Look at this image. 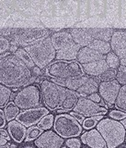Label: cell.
I'll list each match as a JSON object with an SVG mask.
<instances>
[{
    "instance_id": "obj_1",
    "label": "cell",
    "mask_w": 126,
    "mask_h": 148,
    "mask_svg": "<svg viewBox=\"0 0 126 148\" xmlns=\"http://www.w3.org/2000/svg\"><path fill=\"white\" fill-rule=\"evenodd\" d=\"M31 80L30 69L15 54H7L0 58V83L9 88H18L27 85Z\"/></svg>"
},
{
    "instance_id": "obj_2",
    "label": "cell",
    "mask_w": 126,
    "mask_h": 148,
    "mask_svg": "<svg viewBox=\"0 0 126 148\" xmlns=\"http://www.w3.org/2000/svg\"><path fill=\"white\" fill-rule=\"evenodd\" d=\"M24 49L30 56L35 66L43 69L55 59L56 50L51 42L50 37H44L26 45Z\"/></svg>"
},
{
    "instance_id": "obj_3",
    "label": "cell",
    "mask_w": 126,
    "mask_h": 148,
    "mask_svg": "<svg viewBox=\"0 0 126 148\" xmlns=\"http://www.w3.org/2000/svg\"><path fill=\"white\" fill-rule=\"evenodd\" d=\"M97 130L100 132L107 143V147L114 148L124 142L126 130L118 120L111 119H101L97 123Z\"/></svg>"
},
{
    "instance_id": "obj_4",
    "label": "cell",
    "mask_w": 126,
    "mask_h": 148,
    "mask_svg": "<svg viewBox=\"0 0 126 148\" xmlns=\"http://www.w3.org/2000/svg\"><path fill=\"white\" fill-rule=\"evenodd\" d=\"M41 91L44 104L48 109L54 110L61 108L66 96L67 88L56 84L50 80H44L41 83Z\"/></svg>"
},
{
    "instance_id": "obj_5",
    "label": "cell",
    "mask_w": 126,
    "mask_h": 148,
    "mask_svg": "<svg viewBox=\"0 0 126 148\" xmlns=\"http://www.w3.org/2000/svg\"><path fill=\"white\" fill-rule=\"evenodd\" d=\"M46 74L53 78L68 79L79 77L84 75L81 64L77 61H66V60H57L53 64L48 65Z\"/></svg>"
},
{
    "instance_id": "obj_6",
    "label": "cell",
    "mask_w": 126,
    "mask_h": 148,
    "mask_svg": "<svg viewBox=\"0 0 126 148\" xmlns=\"http://www.w3.org/2000/svg\"><path fill=\"white\" fill-rule=\"evenodd\" d=\"M53 127L54 132L63 138L77 137L82 132V127L71 115L61 114L54 118Z\"/></svg>"
},
{
    "instance_id": "obj_7",
    "label": "cell",
    "mask_w": 126,
    "mask_h": 148,
    "mask_svg": "<svg viewBox=\"0 0 126 148\" xmlns=\"http://www.w3.org/2000/svg\"><path fill=\"white\" fill-rule=\"evenodd\" d=\"M41 92L39 86L35 84L28 85L17 92L14 97L15 103L20 109H29L41 105Z\"/></svg>"
},
{
    "instance_id": "obj_8",
    "label": "cell",
    "mask_w": 126,
    "mask_h": 148,
    "mask_svg": "<svg viewBox=\"0 0 126 148\" xmlns=\"http://www.w3.org/2000/svg\"><path fill=\"white\" fill-rule=\"evenodd\" d=\"M50 34L49 30L41 28H25V29H12L10 37L13 43L26 46Z\"/></svg>"
},
{
    "instance_id": "obj_9",
    "label": "cell",
    "mask_w": 126,
    "mask_h": 148,
    "mask_svg": "<svg viewBox=\"0 0 126 148\" xmlns=\"http://www.w3.org/2000/svg\"><path fill=\"white\" fill-rule=\"evenodd\" d=\"M75 112L80 114L84 117H92L95 115H103L107 113V108L100 106L92 100L80 97L78 98L76 106L73 108Z\"/></svg>"
},
{
    "instance_id": "obj_10",
    "label": "cell",
    "mask_w": 126,
    "mask_h": 148,
    "mask_svg": "<svg viewBox=\"0 0 126 148\" xmlns=\"http://www.w3.org/2000/svg\"><path fill=\"white\" fill-rule=\"evenodd\" d=\"M49 113V109L43 106H36L29 109H24V111L18 113L17 116V120L20 121L26 127H30L39 123L41 118Z\"/></svg>"
},
{
    "instance_id": "obj_11",
    "label": "cell",
    "mask_w": 126,
    "mask_h": 148,
    "mask_svg": "<svg viewBox=\"0 0 126 148\" xmlns=\"http://www.w3.org/2000/svg\"><path fill=\"white\" fill-rule=\"evenodd\" d=\"M64 138L55 132L46 130L35 139L34 145L39 148H59L64 145Z\"/></svg>"
},
{
    "instance_id": "obj_12",
    "label": "cell",
    "mask_w": 126,
    "mask_h": 148,
    "mask_svg": "<svg viewBox=\"0 0 126 148\" xmlns=\"http://www.w3.org/2000/svg\"><path fill=\"white\" fill-rule=\"evenodd\" d=\"M121 88V84L116 81H108V82H101L99 84V94L101 96L109 106H111L116 100V97L118 95L119 90Z\"/></svg>"
},
{
    "instance_id": "obj_13",
    "label": "cell",
    "mask_w": 126,
    "mask_h": 148,
    "mask_svg": "<svg viewBox=\"0 0 126 148\" xmlns=\"http://www.w3.org/2000/svg\"><path fill=\"white\" fill-rule=\"evenodd\" d=\"M110 48L121 58H126V31H114L110 41Z\"/></svg>"
},
{
    "instance_id": "obj_14",
    "label": "cell",
    "mask_w": 126,
    "mask_h": 148,
    "mask_svg": "<svg viewBox=\"0 0 126 148\" xmlns=\"http://www.w3.org/2000/svg\"><path fill=\"white\" fill-rule=\"evenodd\" d=\"M81 142L92 148H106L107 143L97 129H90L81 136Z\"/></svg>"
},
{
    "instance_id": "obj_15",
    "label": "cell",
    "mask_w": 126,
    "mask_h": 148,
    "mask_svg": "<svg viewBox=\"0 0 126 148\" xmlns=\"http://www.w3.org/2000/svg\"><path fill=\"white\" fill-rule=\"evenodd\" d=\"M80 49V46L71 41L64 47L56 50V55H55V59L57 60H66V61H73L77 60L78 50Z\"/></svg>"
},
{
    "instance_id": "obj_16",
    "label": "cell",
    "mask_w": 126,
    "mask_h": 148,
    "mask_svg": "<svg viewBox=\"0 0 126 148\" xmlns=\"http://www.w3.org/2000/svg\"><path fill=\"white\" fill-rule=\"evenodd\" d=\"M7 132L14 142L20 143L26 137L27 129L26 126L21 124L18 120H10L7 124Z\"/></svg>"
},
{
    "instance_id": "obj_17",
    "label": "cell",
    "mask_w": 126,
    "mask_h": 148,
    "mask_svg": "<svg viewBox=\"0 0 126 148\" xmlns=\"http://www.w3.org/2000/svg\"><path fill=\"white\" fill-rule=\"evenodd\" d=\"M105 55L97 52V51L88 47V46H83V47H80V49L78 50L77 60L80 64H86L96 61V60L105 59Z\"/></svg>"
},
{
    "instance_id": "obj_18",
    "label": "cell",
    "mask_w": 126,
    "mask_h": 148,
    "mask_svg": "<svg viewBox=\"0 0 126 148\" xmlns=\"http://www.w3.org/2000/svg\"><path fill=\"white\" fill-rule=\"evenodd\" d=\"M81 67L84 73L91 77H99L109 68L105 59H100L93 62L81 64Z\"/></svg>"
},
{
    "instance_id": "obj_19",
    "label": "cell",
    "mask_w": 126,
    "mask_h": 148,
    "mask_svg": "<svg viewBox=\"0 0 126 148\" xmlns=\"http://www.w3.org/2000/svg\"><path fill=\"white\" fill-rule=\"evenodd\" d=\"M69 32L72 36L73 41L80 47L87 46L93 40V37L87 31V28H74L70 30Z\"/></svg>"
},
{
    "instance_id": "obj_20",
    "label": "cell",
    "mask_w": 126,
    "mask_h": 148,
    "mask_svg": "<svg viewBox=\"0 0 126 148\" xmlns=\"http://www.w3.org/2000/svg\"><path fill=\"white\" fill-rule=\"evenodd\" d=\"M99 80L97 77L88 76L87 80L76 91L78 95L87 96L99 90Z\"/></svg>"
},
{
    "instance_id": "obj_21",
    "label": "cell",
    "mask_w": 126,
    "mask_h": 148,
    "mask_svg": "<svg viewBox=\"0 0 126 148\" xmlns=\"http://www.w3.org/2000/svg\"><path fill=\"white\" fill-rule=\"evenodd\" d=\"M51 42L54 45L55 50H59L60 48L64 47V45H66L68 43L73 41L72 36L70 34L69 32L66 31H62V32H57L54 34L50 37Z\"/></svg>"
},
{
    "instance_id": "obj_22",
    "label": "cell",
    "mask_w": 126,
    "mask_h": 148,
    "mask_svg": "<svg viewBox=\"0 0 126 148\" xmlns=\"http://www.w3.org/2000/svg\"><path fill=\"white\" fill-rule=\"evenodd\" d=\"M87 31L93 37V39L102 40L106 42H110L112 36L114 29L112 28H102V27H92L87 28Z\"/></svg>"
},
{
    "instance_id": "obj_23",
    "label": "cell",
    "mask_w": 126,
    "mask_h": 148,
    "mask_svg": "<svg viewBox=\"0 0 126 148\" xmlns=\"http://www.w3.org/2000/svg\"><path fill=\"white\" fill-rule=\"evenodd\" d=\"M107 18L110 22H120V0H106Z\"/></svg>"
},
{
    "instance_id": "obj_24",
    "label": "cell",
    "mask_w": 126,
    "mask_h": 148,
    "mask_svg": "<svg viewBox=\"0 0 126 148\" xmlns=\"http://www.w3.org/2000/svg\"><path fill=\"white\" fill-rule=\"evenodd\" d=\"M87 46L92 49H94L97 52H99L102 55H105V56L111 51L110 42H106L102 40L93 39Z\"/></svg>"
},
{
    "instance_id": "obj_25",
    "label": "cell",
    "mask_w": 126,
    "mask_h": 148,
    "mask_svg": "<svg viewBox=\"0 0 126 148\" xmlns=\"http://www.w3.org/2000/svg\"><path fill=\"white\" fill-rule=\"evenodd\" d=\"M77 100H78V95L77 94V92L67 89L66 96H65V98L63 102L61 108H63L64 110L72 109L74 106H76Z\"/></svg>"
},
{
    "instance_id": "obj_26",
    "label": "cell",
    "mask_w": 126,
    "mask_h": 148,
    "mask_svg": "<svg viewBox=\"0 0 126 148\" xmlns=\"http://www.w3.org/2000/svg\"><path fill=\"white\" fill-rule=\"evenodd\" d=\"M12 91L9 87L0 83V108H5L11 99Z\"/></svg>"
},
{
    "instance_id": "obj_27",
    "label": "cell",
    "mask_w": 126,
    "mask_h": 148,
    "mask_svg": "<svg viewBox=\"0 0 126 148\" xmlns=\"http://www.w3.org/2000/svg\"><path fill=\"white\" fill-rule=\"evenodd\" d=\"M114 104L118 109L126 112V85L121 86Z\"/></svg>"
},
{
    "instance_id": "obj_28",
    "label": "cell",
    "mask_w": 126,
    "mask_h": 148,
    "mask_svg": "<svg viewBox=\"0 0 126 148\" xmlns=\"http://www.w3.org/2000/svg\"><path fill=\"white\" fill-rule=\"evenodd\" d=\"M13 54H15L29 69H32V68L35 67V64L33 62V60L31 59L30 56L27 53V51L24 48H18Z\"/></svg>"
},
{
    "instance_id": "obj_29",
    "label": "cell",
    "mask_w": 126,
    "mask_h": 148,
    "mask_svg": "<svg viewBox=\"0 0 126 148\" xmlns=\"http://www.w3.org/2000/svg\"><path fill=\"white\" fill-rule=\"evenodd\" d=\"M5 116H6V119L10 121V120L15 119L18 114L20 113V108L14 103V102H11V103H8L6 108H5Z\"/></svg>"
},
{
    "instance_id": "obj_30",
    "label": "cell",
    "mask_w": 126,
    "mask_h": 148,
    "mask_svg": "<svg viewBox=\"0 0 126 148\" xmlns=\"http://www.w3.org/2000/svg\"><path fill=\"white\" fill-rule=\"evenodd\" d=\"M54 117L52 114H47L44 117L41 118V119L39 121V128H41L43 131H46V130H50L54 125Z\"/></svg>"
},
{
    "instance_id": "obj_31",
    "label": "cell",
    "mask_w": 126,
    "mask_h": 148,
    "mask_svg": "<svg viewBox=\"0 0 126 148\" xmlns=\"http://www.w3.org/2000/svg\"><path fill=\"white\" fill-rule=\"evenodd\" d=\"M105 60L109 68L118 69V67L120 66V58L114 52H111V51L106 55Z\"/></svg>"
},
{
    "instance_id": "obj_32",
    "label": "cell",
    "mask_w": 126,
    "mask_h": 148,
    "mask_svg": "<svg viewBox=\"0 0 126 148\" xmlns=\"http://www.w3.org/2000/svg\"><path fill=\"white\" fill-rule=\"evenodd\" d=\"M116 74H117V69L108 68L103 73L100 74V75L99 77H97V78H98V80L100 81V82L112 81V80H115Z\"/></svg>"
},
{
    "instance_id": "obj_33",
    "label": "cell",
    "mask_w": 126,
    "mask_h": 148,
    "mask_svg": "<svg viewBox=\"0 0 126 148\" xmlns=\"http://www.w3.org/2000/svg\"><path fill=\"white\" fill-rule=\"evenodd\" d=\"M43 132V130L39 127H31L28 130V132L26 133V141L27 142H30V141H32V140H35V139L38 137L40 134Z\"/></svg>"
},
{
    "instance_id": "obj_34",
    "label": "cell",
    "mask_w": 126,
    "mask_h": 148,
    "mask_svg": "<svg viewBox=\"0 0 126 148\" xmlns=\"http://www.w3.org/2000/svg\"><path fill=\"white\" fill-rule=\"evenodd\" d=\"M115 80L121 85H126V67L123 66V65H120L118 67Z\"/></svg>"
},
{
    "instance_id": "obj_35",
    "label": "cell",
    "mask_w": 126,
    "mask_h": 148,
    "mask_svg": "<svg viewBox=\"0 0 126 148\" xmlns=\"http://www.w3.org/2000/svg\"><path fill=\"white\" fill-rule=\"evenodd\" d=\"M120 21L126 27V0H120Z\"/></svg>"
},
{
    "instance_id": "obj_36",
    "label": "cell",
    "mask_w": 126,
    "mask_h": 148,
    "mask_svg": "<svg viewBox=\"0 0 126 148\" xmlns=\"http://www.w3.org/2000/svg\"><path fill=\"white\" fill-rule=\"evenodd\" d=\"M9 134L7 131L3 130L2 128H0V147H6V146H11L10 145H8L7 142L9 141Z\"/></svg>"
},
{
    "instance_id": "obj_37",
    "label": "cell",
    "mask_w": 126,
    "mask_h": 148,
    "mask_svg": "<svg viewBox=\"0 0 126 148\" xmlns=\"http://www.w3.org/2000/svg\"><path fill=\"white\" fill-rule=\"evenodd\" d=\"M64 145L71 148H79L81 147V140H79L77 137H70L65 141Z\"/></svg>"
},
{
    "instance_id": "obj_38",
    "label": "cell",
    "mask_w": 126,
    "mask_h": 148,
    "mask_svg": "<svg viewBox=\"0 0 126 148\" xmlns=\"http://www.w3.org/2000/svg\"><path fill=\"white\" fill-rule=\"evenodd\" d=\"M10 47V41L6 37L0 36V55L6 53Z\"/></svg>"
},
{
    "instance_id": "obj_39",
    "label": "cell",
    "mask_w": 126,
    "mask_h": 148,
    "mask_svg": "<svg viewBox=\"0 0 126 148\" xmlns=\"http://www.w3.org/2000/svg\"><path fill=\"white\" fill-rule=\"evenodd\" d=\"M98 123V120L95 119L93 117H90L89 119H87L85 120H83V127L86 130H90L93 129Z\"/></svg>"
},
{
    "instance_id": "obj_40",
    "label": "cell",
    "mask_w": 126,
    "mask_h": 148,
    "mask_svg": "<svg viewBox=\"0 0 126 148\" xmlns=\"http://www.w3.org/2000/svg\"><path fill=\"white\" fill-rule=\"evenodd\" d=\"M109 116L115 120H121L124 118H126V112H123V111H118V110H112L109 113Z\"/></svg>"
},
{
    "instance_id": "obj_41",
    "label": "cell",
    "mask_w": 126,
    "mask_h": 148,
    "mask_svg": "<svg viewBox=\"0 0 126 148\" xmlns=\"http://www.w3.org/2000/svg\"><path fill=\"white\" fill-rule=\"evenodd\" d=\"M96 3L95 7L92 8V12L93 13H100L103 10V5H104V0H94Z\"/></svg>"
},
{
    "instance_id": "obj_42",
    "label": "cell",
    "mask_w": 126,
    "mask_h": 148,
    "mask_svg": "<svg viewBox=\"0 0 126 148\" xmlns=\"http://www.w3.org/2000/svg\"><path fill=\"white\" fill-rule=\"evenodd\" d=\"M87 98L92 100L93 102H95V103H97V104H100V101H101V96L100 95L99 92H93V94H91L89 95H87Z\"/></svg>"
},
{
    "instance_id": "obj_43",
    "label": "cell",
    "mask_w": 126,
    "mask_h": 148,
    "mask_svg": "<svg viewBox=\"0 0 126 148\" xmlns=\"http://www.w3.org/2000/svg\"><path fill=\"white\" fill-rule=\"evenodd\" d=\"M7 123V119H6V116H5L4 110L0 108V128H4L6 126Z\"/></svg>"
},
{
    "instance_id": "obj_44",
    "label": "cell",
    "mask_w": 126,
    "mask_h": 148,
    "mask_svg": "<svg viewBox=\"0 0 126 148\" xmlns=\"http://www.w3.org/2000/svg\"><path fill=\"white\" fill-rule=\"evenodd\" d=\"M12 32V28H7V29H0V36L7 37L10 36Z\"/></svg>"
},
{
    "instance_id": "obj_45",
    "label": "cell",
    "mask_w": 126,
    "mask_h": 148,
    "mask_svg": "<svg viewBox=\"0 0 126 148\" xmlns=\"http://www.w3.org/2000/svg\"><path fill=\"white\" fill-rule=\"evenodd\" d=\"M70 115H71L74 119H76L78 122H83V120H84V116H82V115H80V114H78V113H77V112H75V111H73V112L70 113Z\"/></svg>"
},
{
    "instance_id": "obj_46",
    "label": "cell",
    "mask_w": 126,
    "mask_h": 148,
    "mask_svg": "<svg viewBox=\"0 0 126 148\" xmlns=\"http://www.w3.org/2000/svg\"><path fill=\"white\" fill-rule=\"evenodd\" d=\"M32 72L36 74V75H39V74H41V69L36 66L34 68H32Z\"/></svg>"
},
{
    "instance_id": "obj_47",
    "label": "cell",
    "mask_w": 126,
    "mask_h": 148,
    "mask_svg": "<svg viewBox=\"0 0 126 148\" xmlns=\"http://www.w3.org/2000/svg\"><path fill=\"white\" fill-rule=\"evenodd\" d=\"M120 65H123V66L126 67V58L120 59Z\"/></svg>"
},
{
    "instance_id": "obj_48",
    "label": "cell",
    "mask_w": 126,
    "mask_h": 148,
    "mask_svg": "<svg viewBox=\"0 0 126 148\" xmlns=\"http://www.w3.org/2000/svg\"><path fill=\"white\" fill-rule=\"evenodd\" d=\"M121 123H122V124L123 125V127H124L125 130H126V118H124V119H121Z\"/></svg>"
},
{
    "instance_id": "obj_49",
    "label": "cell",
    "mask_w": 126,
    "mask_h": 148,
    "mask_svg": "<svg viewBox=\"0 0 126 148\" xmlns=\"http://www.w3.org/2000/svg\"><path fill=\"white\" fill-rule=\"evenodd\" d=\"M124 142L126 143V132H125V137H124Z\"/></svg>"
}]
</instances>
